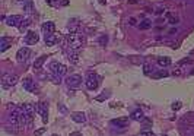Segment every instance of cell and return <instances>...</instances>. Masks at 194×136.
I'll list each match as a JSON object with an SVG mask.
<instances>
[{"label":"cell","mask_w":194,"mask_h":136,"mask_svg":"<svg viewBox=\"0 0 194 136\" xmlns=\"http://www.w3.org/2000/svg\"><path fill=\"white\" fill-rule=\"evenodd\" d=\"M67 46L70 47V50L73 51H79V48L83 46L85 43V37L82 34H77V32H72V34H67Z\"/></svg>","instance_id":"cell-1"},{"label":"cell","mask_w":194,"mask_h":136,"mask_svg":"<svg viewBox=\"0 0 194 136\" xmlns=\"http://www.w3.org/2000/svg\"><path fill=\"white\" fill-rule=\"evenodd\" d=\"M85 83H86V88H88V89L95 91L96 88H98V85H99V76L96 75V73H93V72H89L88 76H86Z\"/></svg>","instance_id":"cell-2"},{"label":"cell","mask_w":194,"mask_h":136,"mask_svg":"<svg viewBox=\"0 0 194 136\" xmlns=\"http://www.w3.org/2000/svg\"><path fill=\"white\" fill-rule=\"evenodd\" d=\"M21 108H22L24 114L26 116L28 124H32V120H34V114H35V111H37L35 105H34V104H29V102H26V104H24V105H22Z\"/></svg>","instance_id":"cell-3"},{"label":"cell","mask_w":194,"mask_h":136,"mask_svg":"<svg viewBox=\"0 0 194 136\" xmlns=\"http://www.w3.org/2000/svg\"><path fill=\"white\" fill-rule=\"evenodd\" d=\"M16 82H18V76H16V75L5 73V75L2 76V86H3V88H12Z\"/></svg>","instance_id":"cell-4"},{"label":"cell","mask_w":194,"mask_h":136,"mask_svg":"<svg viewBox=\"0 0 194 136\" xmlns=\"http://www.w3.org/2000/svg\"><path fill=\"white\" fill-rule=\"evenodd\" d=\"M50 70L53 72V75H58V76H63V75L67 73V67L64 64L58 63V62H53L50 64Z\"/></svg>","instance_id":"cell-5"},{"label":"cell","mask_w":194,"mask_h":136,"mask_svg":"<svg viewBox=\"0 0 194 136\" xmlns=\"http://www.w3.org/2000/svg\"><path fill=\"white\" fill-rule=\"evenodd\" d=\"M35 108H37V113L41 116L42 121L47 123V120H48V108H47V104L45 102H38L35 105Z\"/></svg>","instance_id":"cell-6"},{"label":"cell","mask_w":194,"mask_h":136,"mask_svg":"<svg viewBox=\"0 0 194 136\" xmlns=\"http://www.w3.org/2000/svg\"><path fill=\"white\" fill-rule=\"evenodd\" d=\"M29 54H31V50H29V48H26V47H22V48H19V50H18V53H16V59H18V62H19V63H24V62H26V60H28Z\"/></svg>","instance_id":"cell-7"},{"label":"cell","mask_w":194,"mask_h":136,"mask_svg":"<svg viewBox=\"0 0 194 136\" xmlns=\"http://www.w3.org/2000/svg\"><path fill=\"white\" fill-rule=\"evenodd\" d=\"M66 82H67V85H69L70 88H77V86H80V83H82V76H79V75H70V76L66 79Z\"/></svg>","instance_id":"cell-8"},{"label":"cell","mask_w":194,"mask_h":136,"mask_svg":"<svg viewBox=\"0 0 194 136\" xmlns=\"http://www.w3.org/2000/svg\"><path fill=\"white\" fill-rule=\"evenodd\" d=\"M6 21V24L9 25V27H21V24H22V16H19V15H13V16H9V18H6L5 19Z\"/></svg>","instance_id":"cell-9"},{"label":"cell","mask_w":194,"mask_h":136,"mask_svg":"<svg viewBox=\"0 0 194 136\" xmlns=\"http://www.w3.org/2000/svg\"><path fill=\"white\" fill-rule=\"evenodd\" d=\"M38 40H40V37H38V34H35L34 31H28L26 35H25V43H26V44L34 46V44L38 43Z\"/></svg>","instance_id":"cell-10"},{"label":"cell","mask_w":194,"mask_h":136,"mask_svg":"<svg viewBox=\"0 0 194 136\" xmlns=\"http://www.w3.org/2000/svg\"><path fill=\"white\" fill-rule=\"evenodd\" d=\"M24 88H25L28 92H37V91H38L35 82H34L31 78H25V79H24Z\"/></svg>","instance_id":"cell-11"},{"label":"cell","mask_w":194,"mask_h":136,"mask_svg":"<svg viewBox=\"0 0 194 136\" xmlns=\"http://www.w3.org/2000/svg\"><path fill=\"white\" fill-rule=\"evenodd\" d=\"M41 28H42V32L45 34V37L54 34V31H56V25H54L53 22H45V24H42Z\"/></svg>","instance_id":"cell-12"},{"label":"cell","mask_w":194,"mask_h":136,"mask_svg":"<svg viewBox=\"0 0 194 136\" xmlns=\"http://www.w3.org/2000/svg\"><path fill=\"white\" fill-rule=\"evenodd\" d=\"M111 124L117 126V127H127L129 126V117H120V118H113Z\"/></svg>","instance_id":"cell-13"},{"label":"cell","mask_w":194,"mask_h":136,"mask_svg":"<svg viewBox=\"0 0 194 136\" xmlns=\"http://www.w3.org/2000/svg\"><path fill=\"white\" fill-rule=\"evenodd\" d=\"M72 120L76 121V123H85V121H86V116H85V113L76 111V113L72 114Z\"/></svg>","instance_id":"cell-14"},{"label":"cell","mask_w":194,"mask_h":136,"mask_svg":"<svg viewBox=\"0 0 194 136\" xmlns=\"http://www.w3.org/2000/svg\"><path fill=\"white\" fill-rule=\"evenodd\" d=\"M58 41H60V37L56 35V34H51V35L45 37V44H47V46H54V44H57Z\"/></svg>","instance_id":"cell-15"},{"label":"cell","mask_w":194,"mask_h":136,"mask_svg":"<svg viewBox=\"0 0 194 136\" xmlns=\"http://www.w3.org/2000/svg\"><path fill=\"white\" fill-rule=\"evenodd\" d=\"M9 46H10V40L6 37H2V40H0V51H6Z\"/></svg>","instance_id":"cell-16"},{"label":"cell","mask_w":194,"mask_h":136,"mask_svg":"<svg viewBox=\"0 0 194 136\" xmlns=\"http://www.w3.org/2000/svg\"><path fill=\"white\" fill-rule=\"evenodd\" d=\"M67 56H69L67 59H69L72 63H77V62H79V54H77V51H73V50H70Z\"/></svg>","instance_id":"cell-17"},{"label":"cell","mask_w":194,"mask_h":136,"mask_svg":"<svg viewBox=\"0 0 194 136\" xmlns=\"http://www.w3.org/2000/svg\"><path fill=\"white\" fill-rule=\"evenodd\" d=\"M47 60V56H41L34 62V69H41V66L44 64V62Z\"/></svg>","instance_id":"cell-18"},{"label":"cell","mask_w":194,"mask_h":136,"mask_svg":"<svg viewBox=\"0 0 194 136\" xmlns=\"http://www.w3.org/2000/svg\"><path fill=\"white\" fill-rule=\"evenodd\" d=\"M158 64H159L161 67H166V66L171 64V59H169V57H159V59H158Z\"/></svg>","instance_id":"cell-19"},{"label":"cell","mask_w":194,"mask_h":136,"mask_svg":"<svg viewBox=\"0 0 194 136\" xmlns=\"http://www.w3.org/2000/svg\"><path fill=\"white\" fill-rule=\"evenodd\" d=\"M139 28H140V29H149V28H152V21H150V19L142 21V22L139 24Z\"/></svg>","instance_id":"cell-20"},{"label":"cell","mask_w":194,"mask_h":136,"mask_svg":"<svg viewBox=\"0 0 194 136\" xmlns=\"http://www.w3.org/2000/svg\"><path fill=\"white\" fill-rule=\"evenodd\" d=\"M131 118H133V120L140 121V120H143V118H145V116H143V113H142L140 110H136V111H133V113H131Z\"/></svg>","instance_id":"cell-21"},{"label":"cell","mask_w":194,"mask_h":136,"mask_svg":"<svg viewBox=\"0 0 194 136\" xmlns=\"http://www.w3.org/2000/svg\"><path fill=\"white\" fill-rule=\"evenodd\" d=\"M24 11H25L26 13H32V12H34V5H32L31 0H28V2L24 5Z\"/></svg>","instance_id":"cell-22"},{"label":"cell","mask_w":194,"mask_h":136,"mask_svg":"<svg viewBox=\"0 0 194 136\" xmlns=\"http://www.w3.org/2000/svg\"><path fill=\"white\" fill-rule=\"evenodd\" d=\"M143 72H145V75H152V73H153L152 66L147 64V63H143Z\"/></svg>","instance_id":"cell-23"},{"label":"cell","mask_w":194,"mask_h":136,"mask_svg":"<svg viewBox=\"0 0 194 136\" xmlns=\"http://www.w3.org/2000/svg\"><path fill=\"white\" fill-rule=\"evenodd\" d=\"M166 16H168V21H169V24H172V25L178 24V21H179L177 16H174V15H171V13H166Z\"/></svg>","instance_id":"cell-24"},{"label":"cell","mask_w":194,"mask_h":136,"mask_svg":"<svg viewBox=\"0 0 194 136\" xmlns=\"http://www.w3.org/2000/svg\"><path fill=\"white\" fill-rule=\"evenodd\" d=\"M152 76L153 78H165V76H168V72H165V70H161V72H158V73H152Z\"/></svg>","instance_id":"cell-25"},{"label":"cell","mask_w":194,"mask_h":136,"mask_svg":"<svg viewBox=\"0 0 194 136\" xmlns=\"http://www.w3.org/2000/svg\"><path fill=\"white\" fill-rule=\"evenodd\" d=\"M98 43H99V46H107V43H108V37H107V35H101L99 40H98Z\"/></svg>","instance_id":"cell-26"},{"label":"cell","mask_w":194,"mask_h":136,"mask_svg":"<svg viewBox=\"0 0 194 136\" xmlns=\"http://www.w3.org/2000/svg\"><path fill=\"white\" fill-rule=\"evenodd\" d=\"M31 25V19H25V21H22V24H21V29H24V28H26V27H29Z\"/></svg>","instance_id":"cell-27"},{"label":"cell","mask_w":194,"mask_h":136,"mask_svg":"<svg viewBox=\"0 0 194 136\" xmlns=\"http://www.w3.org/2000/svg\"><path fill=\"white\" fill-rule=\"evenodd\" d=\"M140 136H155V133L150 132V130H142L140 132Z\"/></svg>","instance_id":"cell-28"},{"label":"cell","mask_w":194,"mask_h":136,"mask_svg":"<svg viewBox=\"0 0 194 136\" xmlns=\"http://www.w3.org/2000/svg\"><path fill=\"white\" fill-rule=\"evenodd\" d=\"M179 108H181V102L179 101H177V102L172 104V110H179Z\"/></svg>","instance_id":"cell-29"},{"label":"cell","mask_w":194,"mask_h":136,"mask_svg":"<svg viewBox=\"0 0 194 136\" xmlns=\"http://www.w3.org/2000/svg\"><path fill=\"white\" fill-rule=\"evenodd\" d=\"M110 97V94H102V95H99V97H96V100L98 101H102V100H105V98H108Z\"/></svg>","instance_id":"cell-30"},{"label":"cell","mask_w":194,"mask_h":136,"mask_svg":"<svg viewBox=\"0 0 194 136\" xmlns=\"http://www.w3.org/2000/svg\"><path fill=\"white\" fill-rule=\"evenodd\" d=\"M129 24H130L131 27H134V25H137V21H136L134 18H130V19H129Z\"/></svg>","instance_id":"cell-31"},{"label":"cell","mask_w":194,"mask_h":136,"mask_svg":"<svg viewBox=\"0 0 194 136\" xmlns=\"http://www.w3.org/2000/svg\"><path fill=\"white\" fill-rule=\"evenodd\" d=\"M163 13V9L162 8H158L156 11H155V15H162Z\"/></svg>","instance_id":"cell-32"},{"label":"cell","mask_w":194,"mask_h":136,"mask_svg":"<svg viewBox=\"0 0 194 136\" xmlns=\"http://www.w3.org/2000/svg\"><path fill=\"white\" fill-rule=\"evenodd\" d=\"M15 2H16V3H19V5H22V6H24V5H25V3H26V2H28V0H15Z\"/></svg>","instance_id":"cell-33"},{"label":"cell","mask_w":194,"mask_h":136,"mask_svg":"<svg viewBox=\"0 0 194 136\" xmlns=\"http://www.w3.org/2000/svg\"><path fill=\"white\" fill-rule=\"evenodd\" d=\"M44 130H45V127H44V129H40V130H37V132H35V135H37V136H40L41 133H44Z\"/></svg>","instance_id":"cell-34"},{"label":"cell","mask_w":194,"mask_h":136,"mask_svg":"<svg viewBox=\"0 0 194 136\" xmlns=\"http://www.w3.org/2000/svg\"><path fill=\"white\" fill-rule=\"evenodd\" d=\"M70 136H82V135H80V133H77V132H74V133H72Z\"/></svg>","instance_id":"cell-35"},{"label":"cell","mask_w":194,"mask_h":136,"mask_svg":"<svg viewBox=\"0 0 194 136\" xmlns=\"http://www.w3.org/2000/svg\"><path fill=\"white\" fill-rule=\"evenodd\" d=\"M99 3H102V5H105V0H99Z\"/></svg>","instance_id":"cell-36"},{"label":"cell","mask_w":194,"mask_h":136,"mask_svg":"<svg viewBox=\"0 0 194 136\" xmlns=\"http://www.w3.org/2000/svg\"><path fill=\"white\" fill-rule=\"evenodd\" d=\"M191 73H193V75H194V70H193V72H191Z\"/></svg>","instance_id":"cell-37"},{"label":"cell","mask_w":194,"mask_h":136,"mask_svg":"<svg viewBox=\"0 0 194 136\" xmlns=\"http://www.w3.org/2000/svg\"><path fill=\"white\" fill-rule=\"evenodd\" d=\"M53 136H58V135H53Z\"/></svg>","instance_id":"cell-38"},{"label":"cell","mask_w":194,"mask_h":136,"mask_svg":"<svg viewBox=\"0 0 194 136\" xmlns=\"http://www.w3.org/2000/svg\"><path fill=\"white\" fill-rule=\"evenodd\" d=\"M162 136H166V135H162Z\"/></svg>","instance_id":"cell-39"}]
</instances>
